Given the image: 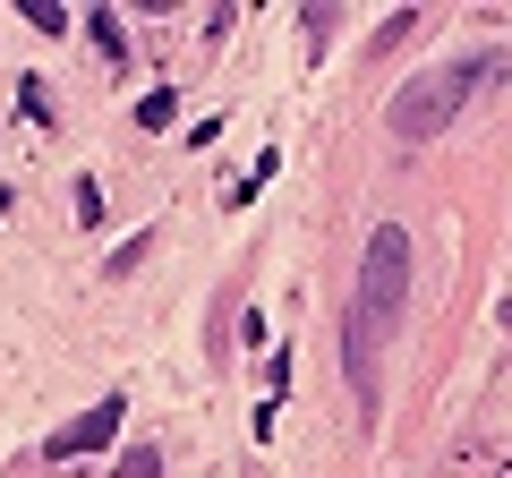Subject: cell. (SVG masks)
Instances as JSON below:
<instances>
[{"label": "cell", "mask_w": 512, "mask_h": 478, "mask_svg": "<svg viewBox=\"0 0 512 478\" xmlns=\"http://www.w3.org/2000/svg\"><path fill=\"white\" fill-rule=\"evenodd\" d=\"M18 103H26V120H52V86L43 77H18Z\"/></svg>", "instance_id": "8"}, {"label": "cell", "mask_w": 512, "mask_h": 478, "mask_svg": "<svg viewBox=\"0 0 512 478\" xmlns=\"http://www.w3.org/2000/svg\"><path fill=\"white\" fill-rule=\"evenodd\" d=\"M146 248H154V239L137 231V239H128V248H120V257H111V282H120V274H137V265H146Z\"/></svg>", "instance_id": "9"}, {"label": "cell", "mask_w": 512, "mask_h": 478, "mask_svg": "<svg viewBox=\"0 0 512 478\" xmlns=\"http://www.w3.org/2000/svg\"><path fill=\"white\" fill-rule=\"evenodd\" d=\"M402 282H410V231H402V222H376V231H367V257H359L350 316L376 325V333H393V316H402Z\"/></svg>", "instance_id": "2"}, {"label": "cell", "mask_w": 512, "mask_h": 478, "mask_svg": "<svg viewBox=\"0 0 512 478\" xmlns=\"http://www.w3.org/2000/svg\"><path fill=\"white\" fill-rule=\"evenodd\" d=\"M26 9V26H43V35H60V26H69V9H60V0H18Z\"/></svg>", "instance_id": "7"}, {"label": "cell", "mask_w": 512, "mask_h": 478, "mask_svg": "<svg viewBox=\"0 0 512 478\" xmlns=\"http://www.w3.org/2000/svg\"><path fill=\"white\" fill-rule=\"evenodd\" d=\"M512 52H470V60H436L427 77H410L402 94H393V111H384V129L402 137V146H427V137H444L470 111V94L487 86V77H504Z\"/></svg>", "instance_id": "1"}, {"label": "cell", "mask_w": 512, "mask_h": 478, "mask_svg": "<svg viewBox=\"0 0 512 478\" xmlns=\"http://www.w3.org/2000/svg\"><path fill=\"white\" fill-rule=\"evenodd\" d=\"M171 120H180V94H171V86H154L146 103H137V129H171Z\"/></svg>", "instance_id": "4"}, {"label": "cell", "mask_w": 512, "mask_h": 478, "mask_svg": "<svg viewBox=\"0 0 512 478\" xmlns=\"http://www.w3.org/2000/svg\"><path fill=\"white\" fill-rule=\"evenodd\" d=\"M120 419H128V410H120V393H111V402H94L86 419H69V427H60V436H52V461H77V453H103V444L120 436Z\"/></svg>", "instance_id": "3"}, {"label": "cell", "mask_w": 512, "mask_h": 478, "mask_svg": "<svg viewBox=\"0 0 512 478\" xmlns=\"http://www.w3.org/2000/svg\"><path fill=\"white\" fill-rule=\"evenodd\" d=\"M111 478H163V453H154V444H128V453L111 461Z\"/></svg>", "instance_id": "5"}, {"label": "cell", "mask_w": 512, "mask_h": 478, "mask_svg": "<svg viewBox=\"0 0 512 478\" xmlns=\"http://www.w3.org/2000/svg\"><path fill=\"white\" fill-rule=\"evenodd\" d=\"M86 35H94V43H103V52L128 69V35H120V18H111V9H94V18H86Z\"/></svg>", "instance_id": "6"}]
</instances>
